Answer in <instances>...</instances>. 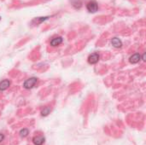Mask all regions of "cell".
I'll return each mask as SVG.
<instances>
[{"instance_id":"obj_4","label":"cell","mask_w":146,"mask_h":145,"mask_svg":"<svg viewBox=\"0 0 146 145\" xmlns=\"http://www.w3.org/2000/svg\"><path fill=\"white\" fill-rule=\"evenodd\" d=\"M99 61V55L98 53H93L89 56L88 57V62L90 64H96Z\"/></svg>"},{"instance_id":"obj_11","label":"cell","mask_w":146,"mask_h":145,"mask_svg":"<svg viewBox=\"0 0 146 145\" xmlns=\"http://www.w3.org/2000/svg\"><path fill=\"white\" fill-rule=\"evenodd\" d=\"M3 138H4V136L2 133H0V143L3 140Z\"/></svg>"},{"instance_id":"obj_5","label":"cell","mask_w":146,"mask_h":145,"mask_svg":"<svg viewBox=\"0 0 146 145\" xmlns=\"http://www.w3.org/2000/svg\"><path fill=\"white\" fill-rule=\"evenodd\" d=\"M10 85V81L9 79H3L0 82V91L7 90Z\"/></svg>"},{"instance_id":"obj_3","label":"cell","mask_w":146,"mask_h":145,"mask_svg":"<svg viewBox=\"0 0 146 145\" xmlns=\"http://www.w3.org/2000/svg\"><path fill=\"white\" fill-rule=\"evenodd\" d=\"M45 141V138L42 135H38V136H35L33 137V142L35 145H42L44 144Z\"/></svg>"},{"instance_id":"obj_10","label":"cell","mask_w":146,"mask_h":145,"mask_svg":"<svg viewBox=\"0 0 146 145\" xmlns=\"http://www.w3.org/2000/svg\"><path fill=\"white\" fill-rule=\"evenodd\" d=\"M50 108H45V109L42 111V115H43V116H46V115H48L50 114Z\"/></svg>"},{"instance_id":"obj_7","label":"cell","mask_w":146,"mask_h":145,"mask_svg":"<svg viewBox=\"0 0 146 145\" xmlns=\"http://www.w3.org/2000/svg\"><path fill=\"white\" fill-rule=\"evenodd\" d=\"M63 39L62 37H56L55 38H53L51 41H50V45L51 46H57V45H60L62 43Z\"/></svg>"},{"instance_id":"obj_1","label":"cell","mask_w":146,"mask_h":145,"mask_svg":"<svg viewBox=\"0 0 146 145\" xmlns=\"http://www.w3.org/2000/svg\"><path fill=\"white\" fill-rule=\"evenodd\" d=\"M37 81H38L37 78H35V77L30 78V79H27V80L24 82L23 86H24V88H25V89H32L33 87H34V86H35V85H36Z\"/></svg>"},{"instance_id":"obj_13","label":"cell","mask_w":146,"mask_h":145,"mask_svg":"<svg viewBox=\"0 0 146 145\" xmlns=\"http://www.w3.org/2000/svg\"><path fill=\"white\" fill-rule=\"evenodd\" d=\"M0 20H1V16H0Z\"/></svg>"},{"instance_id":"obj_8","label":"cell","mask_w":146,"mask_h":145,"mask_svg":"<svg viewBox=\"0 0 146 145\" xmlns=\"http://www.w3.org/2000/svg\"><path fill=\"white\" fill-rule=\"evenodd\" d=\"M111 44L115 48H121L122 46V42L121 39H119L118 38H114L111 39Z\"/></svg>"},{"instance_id":"obj_2","label":"cell","mask_w":146,"mask_h":145,"mask_svg":"<svg viewBox=\"0 0 146 145\" xmlns=\"http://www.w3.org/2000/svg\"><path fill=\"white\" fill-rule=\"evenodd\" d=\"M86 9L90 13H95L98 11V3L96 1H90L87 5H86Z\"/></svg>"},{"instance_id":"obj_12","label":"cell","mask_w":146,"mask_h":145,"mask_svg":"<svg viewBox=\"0 0 146 145\" xmlns=\"http://www.w3.org/2000/svg\"><path fill=\"white\" fill-rule=\"evenodd\" d=\"M143 60H144V61L145 60V54H144V56H143Z\"/></svg>"},{"instance_id":"obj_6","label":"cell","mask_w":146,"mask_h":145,"mask_svg":"<svg viewBox=\"0 0 146 145\" xmlns=\"http://www.w3.org/2000/svg\"><path fill=\"white\" fill-rule=\"evenodd\" d=\"M140 59H141V56H140L139 54L136 53V54L133 55V56L129 58V62H130L131 63H133V64H136V63H138V62L140 61Z\"/></svg>"},{"instance_id":"obj_9","label":"cell","mask_w":146,"mask_h":145,"mask_svg":"<svg viewBox=\"0 0 146 145\" xmlns=\"http://www.w3.org/2000/svg\"><path fill=\"white\" fill-rule=\"evenodd\" d=\"M20 134H21V137L25 138V137H27V134H28V130L24 128V129H22V130L20 132Z\"/></svg>"}]
</instances>
